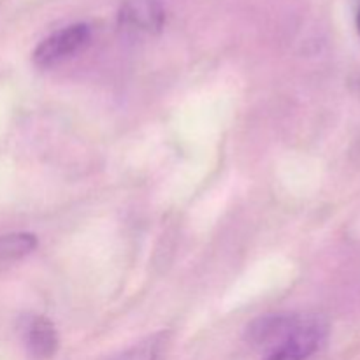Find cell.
Listing matches in <instances>:
<instances>
[{
  "label": "cell",
  "mask_w": 360,
  "mask_h": 360,
  "mask_svg": "<svg viewBox=\"0 0 360 360\" xmlns=\"http://www.w3.org/2000/svg\"><path fill=\"white\" fill-rule=\"evenodd\" d=\"M90 41V27L74 23L48 35L34 51V63L41 69H49L65 62L84 48Z\"/></svg>",
  "instance_id": "6da1fadb"
},
{
  "label": "cell",
  "mask_w": 360,
  "mask_h": 360,
  "mask_svg": "<svg viewBox=\"0 0 360 360\" xmlns=\"http://www.w3.org/2000/svg\"><path fill=\"white\" fill-rule=\"evenodd\" d=\"M326 336V327L319 319L301 316L294 330L271 352L264 355V360H308L319 350Z\"/></svg>",
  "instance_id": "7a4b0ae2"
},
{
  "label": "cell",
  "mask_w": 360,
  "mask_h": 360,
  "mask_svg": "<svg viewBox=\"0 0 360 360\" xmlns=\"http://www.w3.org/2000/svg\"><path fill=\"white\" fill-rule=\"evenodd\" d=\"M301 316L302 315H267L262 319H257L248 327L246 338H248L252 347L264 352V355H266L297 327V323L301 322Z\"/></svg>",
  "instance_id": "3957f363"
},
{
  "label": "cell",
  "mask_w": 360,
  "mask_h": 360,
  "mask_svg": "<svg viewBox=\"0 0 360 360\" xmlns=\"http://www.w3.org/2000/svg\"><path fill=\"white\" fill-rule=\"evenodd\" d=\"M23 340L28 354L37 360L51 359L58 348L55 326L46 316H32L30 320H27Z\"/></svg>",
  "instance_id": "277c9868"
},
{
  "label": "cell",
  "mask_w": 360,
  "mask_h": 360,
  "mask_svg": "<svg viewBox=\"0 0 360 360\" xmlns=\"http://www.w3.org/2000/svg\"><path fill=\"white\" fill-rule=\"evenodd\" d=\"M120 21L130 28L153 32L164 23V11L155 0H132L122 7Z\"/></svg>",
  "instance_id": "5b68a950"
},
{
  "label": "cell",
  "mask_w": 360,
  "mask_h": 360,
  "mask_svg": "<svg viewBox=\"0 0 360 360\" xmlns=\"http://www.w3.org/2000/svg\"><path fill=\"white\" fill-rule=\"evenodd\" d=\"M35 248H37V238L28 232H13V234L0 236V264L23 259Z\"/></svg>",
  "instance_id": "8992f818"
},
{
  "label": "cell",
  "mask_w": 360,
  "mask_h": 360,
  "mask_svg": "<svg viewBox=\"0 0 360 360\" xmlns=\"http://www.w3.org/2000/svg\"><path fill=\"white\" fill-rule=\"evenodd\" d=\"M112 360H158V345L155 341H148V343L123 352Z\"/></svg>",
  "instance_id": "52a82bcc"
},
{
  "label": "cell",
  "mask_w": 360,
  "mask_h": 360,
  "mask_svg": "<svg viewBox=\"0 0 360 360\" xmlns=\"http://www.w3.org/2000/svg\"><path fill=\"white\" fill-rule=\"evenodd\" d=\"M357 28H359V34H360V9H359V14H357Z\"/></svg>",
  "instance_id": "ba28073f"
}]
</instances>
